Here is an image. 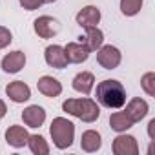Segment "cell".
<instances>
[{
  "mask_svg": "<svg viewBox=\"0 0 155 155\" xmlns=\"http://www.w3.org/2000/svg\"><path fill=\"white\" fill-rule=\"evenodd\" d=\"M81 42L90 49V53H93L104 44V33L99 29V26L97 28H90V29H86V35L81 37Z\"/></svg>",
  "mask_w": 155,
  "mask_h": 155,
  "instance_id": "ac0fdd59",
  "label": "cell"
},
{
  "mask_svg": "<svg viewBox=\"0 0 155 155\" xmlns=\"http://www.w3.org/2000/svg\"><path fill=\"white\" fill-rule=\"evenodd\" d=\"M110 126H111L113 131L122 133V131H128L133 126V122L128 119V115L124 111H115V113L110 115Z\"/></svg>",
  "mask_w": 155,
  "mask_h": 155,
  "instance_id": "d6986e66",
  "label": "cell"
},
{
  "mask_svg": "<svg viewBox=\"0 0 155 155\" xmlns=\"http://www.w3.org/2000/svg\"><path fill=\"white\" fill-rule=\"evenodd\" d=\"M26 146H28V148L31 150V153H35V155H48V153H49V144H48V140H46L42 135H29Z\"/></svg>",
  "mask_w": 155,
  "mask_h": 155,
  "instance_id": "ffe728a7",
  "label": "cell"
},
{
  "mask_svg": "<svg viewBox=\"0 0 155 155\" xmlns=\"http://www.w3.org/2000/svg\"><path fill=\"white\" fill-rule=\"evenodd\" d=\"M68 64H82L90 58V49L82 42H68L64 48Z\"/></svg>",
  "mask_w": 155,
  "mask_h": 155,
  "instance_id": "30bf717a",
  "label": "cell"
},
{
  "mask_svg": "<svg viewBox=\"0 0 155 155\" xmlns=\"http://www.w3.org/2000/svg\"><path fill=\"white\" fill-rule=\"evenodd\" d=\"M33 29L38 35V38H53V37H57L60 26H58L57 18H53L49 15H42L33 22Z\"/></svg>",
  "mask_w": 155,
  "mask_h": 155,
  "instance_id": "8992f818",
  "label": "cell"
},
{
  "mask_svg": "<svg viewBox=\"0 0 155 155\" xmlns=\"http://www.w3.org/2000/svg\"><path fill=\"white\" fill-rule=\"evenodd\" d=\"M18 4L26 11H35V9H38V8L44 6V0H18Z\"/></svg>",
  "mask_w": 155,
  "mask_h": 155,
  "instance_id": "cb8c5ba5",
  "label": "cell"
},
{
  "mask_svg": "<svg viewBox=\"0 0 155 155\" xmlns=\"http://www.w3.org/2000/svg\"><path fill=\"white\" fill-rule=\"evenodd\" d=\"M62 111H66L71 117L81 119L82 122H95L101 117V108L97 104V101L82 97V99H68L62 102Z\"/></svg>",
  "mask_w": 155,
  "mask_h": 155,
  "instance_id": "7a4b0ae2",
  "label": "cell"
},
{
  "mask_svg": "<svg viewBox=\"0 0 155 155\" xmlns=\"http://www.w3.org/2000/svg\"><path fill=\"white\" fill-rule=\"evenodd\" d=\"M148 111H150V106H148V102L144 101V99H140V97H133L128 104H126V110H124V113L128 115V119L135 124V122H140L146 115H148Z\"/></svg>",
  "mask_w": 155,
  "mask_h": 155,
  "instance_id": "7c38bea8",
  "label": "cell"
},
{
  "mask_svg": "<svg viewBox=\"0 0 155 155\" xmlns=\"http://www.w3.org/2000/svg\"><path fill=\"white\" fill-rule=\"evenodd\" d=\"M53 2H57V0H44V4H53Z\"/></svg>",
  "mask_w": 155,
  "mask_h": 155,
  "instance_id": "4316f807",
  "label": "cell"
},
{
  "mask_svg": "<svg viewBox=\"0 0 155 155\" xmlns=\"http://www.w3.org/2000/svg\"><path fill=\"white\" fill-rule=\"evenodd\" d=\"M37 88L44 97H49V99H55V97H58L62 93V84L51 75L40 77L38 82H37Z\"/></svg>",
  "mask_w": 155,
  "mask_h": 155,
  "instance_id": "9a60e30c",
  "label": "cell"
},
{
  "mask_svg": "<svg viewBox=\"0 0 155 155\" xmlns=\"http://www.w3.org/2000/svg\"><path fill=\"white\" fill-rule=\"evenodd\" d=\"M49 135L58 150H68L75 140V124L66 117H55L49 126Z\"/></svg>",
  "mask_w": 155,
  "mask_h": 155,
  "instance_id": "3957f363",
  "label": "cell"
},
{
  "mask_svg": "<svg viewBox=\"0 0 155 155\" xmlns=\"http://www.w3.org/2000/svg\"><path fill=\"white\" fill-rule=\"evenodd\" d=\"M71 86L77 93H82V95H90L95 88V75L91 71H81L73 77Z\"/></svg>",
  "mask_w": 155,
  "mask_h": 155,
  "instance_id": "5bb4252c",
  "label": "cell"
},
{
  "mask_svg": "<svg viewBox=\"0 0 155 155\" xmlns=\"http://www.w3.org/2000/svg\"><path fill=\"white\" fill-rule=\"evenodd\" d=\"M95 97L101 106L108 110H119L126 104V88L115 79H106L97 84Z\"/></svg>",
  "mask_w": 155,
  "mask_h": 155,
  "instance_id": "6da1fadb",
  "label": "cell"
},
{
  "mask_svg": "<svg viewBox=\"0 0 155 155\" xmlns=\"http://www.w3.org/2000/svg\"><path fill=\"white\" fill-rule=\"evenodd\" d=\"M6 113H8V106H6V102L2 99H0V119H4Z\"/></svg>",
  "mask_w": 155,
  "mask_h": 155,
  "instance_id": "484cf974",
  "label": "cell"
},
{
  "mask_svg": "<svg viewBox=\"0 0 155 155\" xmlns=\"http://www.w3.org/2000/svg\"><path fill=\"white\" fill-rule=\"evenodd\" d=\"M144 0H120V13L124 17H135L140 13Z\"/></svg>",
  "mask_w": 155,
  "mask_h": 155,
  "instance_id": "44dd1931",
  "label": "cell"
},
{
  "mask_svg": "<svg viewBox=\"0 0 155 155\" xmlns=\"http://www.w3.org/2000/svg\"><path fill=\"white\" fill-rule=\"evenodd\" d=\"M28 139H29V133L24 126H18V124H13L6 130V140L9 146L13 148H24L28 144Z\"/></svg>",
  "mask_w": 155,
  "mask_h": 155,
  "instance_id": "2e32d148",
  "label": "cell"
},
{
  "mask_svg": "<svg viewBox=\"0 0 155 155\" xmlns=\"http://www.w3.org/2000/svg\"><path fill=\"white\" fill-rule=\"evenodd\" d=\"M11 42H13L11 31L8 28H4V26H0V49H6Z\"/></svg>",
  "mask_w": 155,
  "mask_h": 155,
  "instance_id": "603a6c76",
  "label": "cell"
},
{
  "mask_svg": "<svg viewBox=\"0 0 155 155\" xmlns=\"http://www.w3.org/2000/svg\"><path fill=\"white\" fill-rule=\"evenodd\" d=\"M101 18H102V15H101V9L97 6H84L79 13H77L75 22L82 29H90V28H97Z\"/></svg>",
  "mask_w": 155,
  "mask_h": 155,
  "instance_id": "52a82bcc",
  "label": "cell"
},
{
  "mask_svg": "<svg viewBox=\"0 0 155 155\" xmlns=\"http://www.w3.org/2000/svg\"><path fill=\"white\" fill-rule=\"evenodd\" d=\"M102 146V137L97 130H86L81 137V148L86 153H95Z\"/></svg>",
  "mask_w": 155,
  "mask_h": 155,
  "instance_id": "e0dca14e",
  "label": "cell"
},
{
  "mask_svg": "<svg viewBox=\"0 0 155 155\" xmlns=\"http://www.w3.org/2000/svg\"><path fill=\"white\" fill-rule=\"evenodd\" d=\"M148 137H150V140L155 142V119H151L148 122Z\"/></svg>",
  "mask_w": 155,
  "mask_h": 155,
  "instance_id": "d4e9b609",
  "label": "cell"
},
{
  "mask_svg": "<svg viewBox=\"0 0 155 155\" xmlns=\"http://www.w3.org/2000/svg\"><path fill=\"white\" fill-rule=\"evenodd\" d=\"M6 95L15 104H24L31 99V88L24 81H13L6 86Z\"/></svg>",
  "mask_w": 155,
  "mask_h": 155,
  "instance_id": "ba28073f",
  "label": "cell"
},
{
  "mask_svg": "<svg viewBox=\"0 0 155 155\" xmlns=\"http://www.w3.org/2000/svg\"><path fill=\"white\" fill-rule=\"evenodd\" d=\"M22 120L28 128H40L46 122V110L38 104H31V106L24 108Z\"/></svg>",
  "mask_w": 155,
  "mask_h": 155,
  "instance_id": "4fadbf2b",
  "label": "cell"
},
{
  "mask_svg": "<svg viewBox=\"0 0 155 155\" xmlns=\"http://www.w3.org/2000/svg\"><path fill=\"white\" fill-rule=\"evenodd\" d=\"M140 88L148 97H155V73L148 71L140 77Z\"/></svg>",
  "mask_w": 155,
  "mask_h": 155,
  "instance_id": "7402d4cb",
  "label": "cell"
},
{
  "mask_svg": "<svg viewBox=\"0 0 155 155\" xmlns=\"http://www.w3.org/2000/svg\"><path fill=\"white\" fill-rule=\"evenodd\" d=\"M26 60H28V58H26V53H24V51H20V49H17V51L8 53V55L2 58V62H0V68H2V71H4V73L15 75V73H18V71H22V69H24Z\"/></svg>",
  "mask_w": 155,
  "mask_h": 155,
  "instance_id": "9c48e42d",
  "label": "cell"
},
{
  "mask_svg": "<svg viewBox=\"0 0 155 155\" xmlns=\"http://www.w3.org/2000/svg\"><path fill=\"white\" fill-rule=\"evenodd\" d=\"M97 62L104 69H110V71L111 69H117L120 66V62H122V53H120L119 48H115L111 44H108V46L102 44L97 49Z\"/></svg>",
  "mask_w": 155,
  "mask_h": 155,
  "instance_id": "277c9868",
  "label": "cell"
},
{
  "mask_svg": "<svg viewBox=\"0 0 155 155\" xmlns=\"http://www.w3.org/2000/svg\"><path fill=\"white\" fill-rule=\"evenodd\" d=\"M44 58H46V64H48L49 68H55V69H64V68H68V60H66L64 48L58 46V44L48 46L46 51H44Z\"/></svg>",
  "mask_w": 155,
  "mask_h": 155,
  "instance_id": "8fae6325",
  "label": "cell"
},
{
  "mask_svg": "<svg viewBox=\"0 0 155 155\" xmlns=\"http://www.w3.org/2000/svg\"><path fill=\"white\" fill-rule=\"evenodd\" d=\"M111 150L115 155H139V144L137 139L133 135H126V131L119 133L113 142H111Z\"/></svg>",
  "mask_w": 155,
  "mask_h": 155,
  "instance_id": "5b68a950",
  "label": "cell"
}]
</instances>
